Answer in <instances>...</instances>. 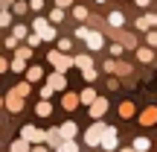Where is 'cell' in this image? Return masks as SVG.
<instances>
[{"label":"cell","instance_id":"1","mask_svg":"<svg viewBox=\"0 0 157 152\" xmlns=\"http://www.w3.org/2000/svg\"><path fill=\"white\" fill-rule=\"evenodd\" d=\"M102 32H105L108 38H113L117 44H122V47H125V53H134V47H140L137 35H134V32H128L125 27H105Z\"/></svg>","mask_w":157,"mask_h":152},{"label":"cell","instance_id":"2","mask_svg":"<svg viewBox=\"0 0 157 152\" xmlns=\"http://www.w3.org/2000/svg\"><path fill=\"white\" fill-rule=\"evenodd\" d=\"M47 62H50V68L58 70V73H70V70H73V56H70V53L50 50V53H47Z\"/></svg>","mask_w":157,"mask_h":152},{"label":"cell","instance_id":"3","mask_svg":"<svg viewBox=\"0 0 157 152\" xmlns=\"http://www.w3.org/2000/svg\"><path fill=\"white\" fill-rule=\"evenodd\" d=\"M105 120H93V123L84 129V135H82V141H84V146H99V141H102V132H105Z\"/></svg>","mask_w":157,"mask_h":152},{"label":"cell","instance_id":"4","mask_svg":"<svg viewBox=\"0 0 157 152\" xmlns=\"http://www.w3.org/2000/svg\"><path fill=\"white\" fill-rule=\"evenodd\" d=\"M99 146L105 149V152H117V149H119V129H117V126H105Z\"/></svg>","mask_w":157,"mask_h":152},{"label":"cell","instance_id":"5","mask_svg":"<svg viewBox=\"0 0 157 152\" xmlns=\"http://www.w3.org/2000/svg\"><path fill=\"white\" fill-rule=\"evenodd\" d=\"M82 44L87 47V53H99V50H105V32H102V29H90V32L84 35Z\"/></svg>","mask_w":157,"mask_h":152},{"label":"cell","instance_id":"6","mask_svg":"<svg viewBox=\"0 0 157 152\" xmlns=\"http://www.w3.org/2000/svg\"><path fill=\"white\" fill-rule=\"evenodd\" d=\"M108 108H111V102H108V97H96V100H93V102L87 105V114H90V120H105Z\"/></svg>","mask_w":157,"mask_h":152},{"label":"cell","instance_id":"7","mask_svg":"<svg viewBox=\"0 0 157 152\" xmlns=\"http://www.w3.org/2000/svg\"><path fill=\"white\" fill-rule=\"evenodd\" d=\"M21 141H26L29 146H32V143H44V129H38L35 123L21 126Z\"/></svg>","mask_w":157,"mask_h":152},{"label":"cell","instance_id":"8","mask_svg":"<svg viewBox=\"0 0 157 152\" xmlns=\"http://www.w3.org/2000/svg\"><path fill=\"white\" fill-rule=\"evenodd\" d=\"M3 108H6L9 114H21L23 108H26V100H23V97H17L15 91H9V94L3 97Z\"/></svg>","mask_w":157,"mask_h":152},{"label":"cell","instance_id":"9","mask_svg":"<svg viewBox=\"0 0 157 152\" xmlns=\"http://www.w3.org/2000/svg\"><path fill=\"white\" fill-rule=\"evenodd\" d=\"M44 82L50 85L56 94H61V91H67V73H58V70H50V73H44Z\"/></svg>","mask_w":157,"mask_h":152},{"label":"cell","instance_id":"10","mask_svg":"<svg viewBox=\"0 0 157 152\" xmlns=\"http://www.w3.org/2000/svg\"><path fill=\"white\" fill-rule=\"evenodd\" d=\"M23 79H26L29 85H41L44 82V68H41V64H26V70H23Z\"/></svg>","mask_w":157,"mask_h":152},{"label":"cell","instance_id":"11","mask_svg":"<svg viewBox=\"0 0 157 152\" xmlns=\"http://www.w3.org/2000/svg\"><path fill=\"white\" fill-rule=\"evenodd\" d=\"M134 27L140 29V32H146V29H154V27H157V15H154V12H143V15L134 21Z\"/></svg>","mask_w":157,"mask_h":152},{"label":"cell","instance_id":"12","mask_svg":"<svg viewBox=\"0 0 157 152\" xmlns=\"http://www.w3.org/2000/svg\"><path fill=\"white\" fill-rule=\"evenodd\" d=\"M58 135H61V141H76V135H78V123H73V120H64V123L58 126Z\"/></svg>","mask_w":157,"mask_h":152},{"label":"cell","instance_id":"13","mask_svg":"<svg viewBox=\"0 0 157 152\" xmlns=\"http://www.w3.org/2000/svg\"><path fill=\"white\" fill-rule=\"evenodd\" d=\"M58 102H61L64 111H76V108H78V94H76V91H61V100H58Z\"/></svg>","mask_w":157,"mask_h":152},{"label":"cell","instance_id":"14","mask_svg":"<svg viewBox=\"0 0 157 152\" xmlns=\"http://www.w3.org/2000/svg\"><path fill=\"white\" fill-rule=\"evenodd\" d=\"M125 21H128V18H125L122 9H111L105 15V27H125Z\"/></svg>","mask_w":157,"mask_h":152},{"label":"cell","instance_id":"15","mask_svg":"<svg viewBox=\"0 0 157 152\" xmlns=\"http://www.w3.org/2000/svg\"><path fill=\"white\" fill-rule=\"evenodd\" d=\"M58 143H61V135H58V126H50V129H44V146H47V149H56Z\"/></svg>","mask_w":157,"mask_h":152},{"label":"cell","instance_id":"16","mask_svg":"<svg viewBox=\"0 0 157 152\" xmlns=\"http://www.w3.org/2000/svg\"><path fill=\"white\" fill-rule=\"evenodd\" d=\"M140 126H157V105H148L140 111Z\"/></svg>","mask_w":157,"mask_h":152},{"label":"cell","instance_id":"17","mask_svg":"<svg viewBox=\"0 0 157 152\" xmlns=\"http://www.w3.org/2000/svg\"><path fill=\"white\" fill-rule=\"evenodd\" d=\"M134 56H137V62H143V64H151L157 53L151 50V47H134Z\"/></svg>","mask_w":157,"mask_h":152},{"label":"cell","instance_id":"18","mask_svg":"<svg viewBox=\"0 0 157 152\" xmlns=\"http://www.w3.org/2000/svg\"><path fill=\"white\" fill-rule=\"evenodd\" d=\"M96 97H99V94H96V88H93V85H87V88L78 91V105H90Z\"/></svg>","mask_w":157,"mask_h":152},{"label":"cell","instance_id":"19","mask_svg":"<svg viewBox=\"0 0 157 152\" xmlns=\"http://www.w3.org/2000/svg\"><path fill=\"white\" fill-rule=\"evenodd\" d=\"M50 114H52V102H50V100H38V102H35V117L47 120Z\"/></svg>","mask_w":157,"mask_h":152},{"label":"cell","instance_id":"20","mask_svg":"<svg viewBox=\"0 0 157 152\" xmlns=\"http://www.w3.org/2000/svg\"><path fill=\"white\" fill-rule=\"evenodd\" d=\"M131 149H134V152H148V149H151V138L137 135L134 141H131Z\"/></svg>","mask_w":157,"mask_h":152},{"label":"cell","instance_id":"21","mask_svg":"<svg viewBox=\"0 0 157 152\" xmlns=\"http://www.w3.org/2000/svg\"><path fill=\"white\" fill-rule=\"evenodd\" d=\"M90 64H96L90 53H78V56H73V68H76V70H82V68H90Z\"/></svg>","mask_w":157,"mask_h":152},{"label":"cell","instance_id":"22","mask_svg":"<svg viewBox=\"0 0 157 152\" xmlns=\"http://www.w3.org/2000/svg\"><path fill=\"white\" fill-rule=\"evenodd\" d=\"M113 73H117V79H128L131 73H134V68H131L128 62H122V59H117V68H113Z\"/></svg>","mask_w":157,"mask_h":152},{"label":"cell","instance_id":"23","mask_svg":"<svg viewBox=\"0 0 157 152\" xmlns=\"http://www.w3.org/2000/svg\"><path fill=\"white\" fill-rule=\"evenodd\" d=\"M134 114H137V108H134V102H131V100L119 102V117H122V120H131Z\"/></svg>","mask_w":157,"mask_h":152},{"label":"cell","instance_id":"24","mask_svg":"<svg viewBox=\"0 0 157 152\" xmlns=\"http://www.w3.org/2000/svg\"><path fill=\"white\" fill-rule=\"evenodd\" d=\"M64 18H67V9H56V6H52V9H50V15H47V21H50L52 27H58Z\"/></svg>","mask_w":157,"mask_h":152},{"label":"cell","instance_id":"25","mask_svg":"<svg viewBox=\"0 0 157 152\" xmlns=\"http://www.w3.org/2000/svg\"><path fill=\"white\" fill-rule=\"evenodd\" d=\"M70 15H73L78 23H84V21H87V15H90V9H87V6H76L73 3V6H70Z\"/></svg>","mask_w":157,"mask_h":152},{"label":"cell","instance_id":"26","mask_svg":"<svg viewBox=\"0 0 157 152\" xmlns=\"http://www.w3.org/2000/svg\"><path fill=\"white\" fill-rule=\"evenodd\" d=\"M12 56L23 59V62H32V47H26V44H17L15 50H12Z\"/></svg>","mask_w":157,"mask_h":152},{"label":"cell","instance_id":"27","mask_svg":"<svg viewBox=\"0 0 157 152\" xmlns=\"http://www.w3.org/2000/svg\"><path fill=\"white\" fill-rule=\"evenodd\" d=\"M38 35H41V41H56V38H58V27H52V23H47V27L41 29Z\"/></svg>","mask_w":157,"mask_h":152},{"label":"cell","instance_id":"28","mask_svg":"<svg viewBox=\"0 0 157 152\" xmlns=\"http://www.w3.org/2000/svg\"><path fill=\"white\" fill-rule=\"evenodd\" d=\"M82 79L87 85H93L96 79H99V70H96V64H90V68H82Z\"/></svg>","mask_w":157,"mask_h":152},{"label":"cell","instance_id":"29","mask_svg":"<svg viewBox=\"0 0 157 152\" xmlns=\"http://www.w3.org/2000/svg\"><path fill=\"white\" fill-rule=\"evenodd\" d=\"M12 91H15L17 97H23V100H26V97L32 94V85H29L26 79H21V82H17V85H15V88H12Z\"/></svg>","mask_w":157,"mask_h":152},{"label":"cell","instance_id":"30","mask_svg":"<svg viewBox=\"0 0 157 152\" xmlns=\"http://www.w3.org/2000/svg\"><path fill=\"white\" fill-rule=\"evenodd\" d=\"M26 64H29V62H23V59H17V56L9 59V70H12V73H23V70H26Z\"/></svg>","mask_w":157,"mask_h":152},{"label":"cell","instance_id":"31","mask_svg":"<svg viewBox=\"0 0 157 152\" xmlns=\"http://www.w3.org/2000/svg\"><path fill=\"white\" fill-rule=\"evenodd\" d=\"M58 44H56V50H61V53H70L73 50V38H67V35H58Z\"/></svg>","mask_w":157,"mask_h":152},{"label":"cell","instance_id":"32","mask_svg":"<svg viewBox=\"0 0 157 152\" xmlns=\"http://www.w3.org/2000/svg\"><path fill=\"white\" fill-rule=\"evenodd\" d=\"M50 152H78V143L76 141H61L56 149H50Z\"/></svg>","mask_w":157,"mask_h":152},{"label":"cell","instance_id":"33","mask_svg":"<svg viewBox=\"0 0 157 152\" xmlns=\"http://www.w3.org/2000/svg\"><path fill=\"white\" fill-rule=\"evenodd\" d=\"M84 23H87L90 29H105V18H102V15H87Z\"/></svg>","mask_w":157,"mask_h":152},{"label":"cell","instance_id":"34","mask_svg":"<svg viewBox=\"0 0 157 152\" xmlns=\"http://www.w3.org/2000/svg\"><path fill=\"white\" fill-rule=\"evenodd\" d=\"M12 35H15V38L23 44V38L29 35V27H23V23H15V27H12Z\"/></svg>","mask_w":157,"mask_h":152},{"label":"cell","instance_id":"35","mask_svg":"<svg viewBox=\"0 0 157 152\" xmlns=\"http://www.w3.org/2000/svg\"><path fill=\"white\" fill-rule=\"evenodd\" d=\"M87 32H90L87 23H78V27L73 29V41H84V35H87Z\"/></svg>","mask_w":157,"mask_h":152},{"label":"cell","instance_id":"36","mask_svg":"<svg viewBox=\"0 0 157 152\" xmlns=\"http://www.w3.org/2000/svg\"><path fill=\"white\" fill-rule=\"evenodd\" d=\"M6 152H29V143H26V141H21V138H17V141H12V146L6 149Z\"/></svg>","mask_w":157,"mask_h":152},{"label":"cell","instance_id":"37","mask_svg":"<svg viewBox=\"0 0 157 152\" xmlns=\"http://www.w3.org/2000/svg\"><path fill=\"white\" fill-rule=\"evenodd\" d=\"M146 47L157 50V27H154V29H146Z\"/></svg>","mask_w":157,"mask_h":152},{"label":"cell","instance_id":"38","mask_svg":"<svg viewBox=\"0 0 157 152\" xmlns=\"http://www.w3.org/2000/svg\"><path fill=\"white\" fill-rule=\"evenodd\" d=\"M9 12H15V15H26V12H29V6L23 3V0H15V3L9 6Z\"/></svg>","mask_w":157,"mask_h":152},{"label":"cell","instance_id":"39","mask_svg":"<svg viewBox=\"0 0 157 152\" xmlns=\"http://www.w3.org/2000/svg\"><path fill=\"white\" fill-rule=\"evenodd\" d=\"M38 94H41V100H52V97H56V91H52V88H50V85H47V82H41Z\"/></svg>","mask_w":157,"mask_h":152},{"label":"cell","instance_id":"40","mask_svg":"<svg viewBox=\"0 0 157 152\" xmlns=\"http://www.w3.org/2000/svg\"><path fill=\"white\" fill-rule=\"evenodd\" d=\"M6 27H12V12L0 9V29H6Z\"/></svg>","mask_w":157,"mask_h":152},{"label":"cell","instance_id":"41","mask_svg":"<svg viewBox=\"0 0 157 152\" xmlns=\"http://www.w3.org/2000/svg\"><path fill=\"white\" fill-rule=\"evenodd\" d=\"M108 53H111V59H122V53H125V47H122V44H117V41H113V44L108 47Z\"/></svg>","mask_w":157,"mask_h":152},{"label":"cell","instance_id":"42","mask_svg":"<svg viewBox=\"0 0 157 152\" xmlns=\"http://www.w3.org/2000/svg\"><path fill=\"white\" fill-rule=\"evenodd\" d=\"M23 44H26V47H32V50H35V47L41 44V35H38V32H29L26 38H23Z\"/></svg>","mask_w":157,"mask_h":152},{"label":"cell","instance_id":"43","mask_svg":"<svg viewBox=\"0 0 157 152\" xmlns=\"http://www.w3.org/2000/svg\"><path fill=\"white\" fill-rule=\"evenodd\" d=\"M113 68H117V59H108V62L102 64V68H96V70H99V73H113Z\"/></svg>","mask_w":157,"mask_h":152},{"label":"cell","instance_id":"44","mask_svg":"<svg viewBox=\"0 0 157 152\" xmlns=\"http://www.w3.org/2000/svg\"><path fill=\"white\" fill-rule=\"evenodd\" d=\"M17 44H21V41H17V38H15V35H12V32H9V35H6V38H3V47H6V50H15Z\"/></svg>","mask_w":157,"mask_h":152},{"label":"cell","instance_id":"45","mask_svg":"<svg viewBox=\"0 0 157 152\" xmlns=\"http://www.w3.org/2000/svg\"><path fill=\"white\" fill-rule=\"evenodd\" d=\"M26 6H29V12H35V15H38V12L44 9V0H29Z\"/></svg>","mask_w":157,"mask_h":152},{"label":"cell","instance_id":"46","mask_svg":"<svg viewBox=\"0 0 157 152\" xmlns=\"http://www.w3.org/2000/svg\"><path fill=\"white\" fill-rule=\"evenodd\" d=\"M76 0H56V9H70Z\"/></svg>","mask_w":157,"mask_h":152},{"label":"cell","instance_id":"47","mask_svg":"<svg viewBox=\"0 0 157 152\" xmlns=\"http://www.w3.org/2000/svg\"><path fill=\"white\" fill-rule=\"evenodd\" d=\"M105 85H108L111 91H117V88H119V79H117V76H111V79H105Z\"/></svg>","mask_w":157,"mask_h":152},{"label":"cell","instance_id":"48","mask_svg":"<svg viewBox=\"0 0 157 152\" xmlns=\"http://www.w3.org/2000/svg\"><path fill=\"white\" fill-rule=\"evenodd\" d=\"M6 70H9V59H6V56H0V76H3Z\"/></svg>","mask_w":157,"mask_h":152},{"label":"cell","instance_id":"49","mask_svg":"<svg viewBox=\"0 0 157 152\" xmlns=\"http://www.w3.org/2000/svg\"><path fill=\"white\" fill-rule=\"evenodd\" d=\"M29 152H50V149H47L44 143H32V146H29Z\"/></svg>","mask_w":157,"mask_h":152},{"label":"cell","instance_id":"50","mask_svg":"<svg viewBox=\"0 0 157 152\" xmlns=\"http://www.w3.org/2000/svg\"><path fill=\"white\" fill-rule=\"evenodd\" d=\"M134 3H137V6H140V9H148V6H151V3H154V0H134Z\"/></svg>","mask_w":157,"mask_h":152},{"label":"cell","instance_id":"51","mask_svg":"<svg viewBox=\"0 0 157 152\" xmlns=\"http://www.w3.org/2000/svg\"><path fill=\"white\" fill-rule=\"evenodd\" d=\"M12 3H15V0H0V9H9Z\"/></svg>","mask_w":157,"mask_h":152},{"label":"cell","instance_id":"52","mask_svg":"<svg viewBox=\"0 0 157 152\" xmlns=\"http://www.w3.org/2000/svg\"><path fill=\"white\" fill-rule=\"evenodd\" d=\"M117 152H134V149H131V146H119Z\"/></svg>","mask_w":157,"mask_h":152},{"label":"cell","instance_id":"53","mask_svg":"<svg viewBox=\"0 0 157 152\" xmlns=\"http://www.w3.org/2000/svg\"><path fill=\"white\" fill-rule=\"evenodd\" d=\"M93 3H99V6H102V3H108V0H93Z\"/></svg>","mask_w":157,"mask_h":152},{"label":"cell","instance_id":"54","mask_svg":"<svg viewBox=\"0 0 157 152\" xmlns=\"http://www.w3.org/2000/svg\"><path fill=\"white\" fill-rule=\"evenodd\" d=\"M0 108H3V97H0Z\"/></svg>","mask_w":157,"mask_h":152}]
</instances>
